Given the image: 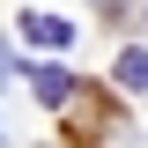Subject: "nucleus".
Returning a JSON list of instances; mask_svg holds the SVG:
<instances>
[{"label":"nucleus","mask_w":148,"mask_h":148,"mask_svg":"<svg viewBox=\"0 0 148 148\" xmlns=\"http://www.w3.org/2000/svg\"><path fill=\"white\" fill-rule=\"evenodd\" d=\"M15 37H30V45L59 52V45H74V22H67V15H45V8H30V15L15 22Z\"/></svg>","instance_id":"f257e3e1"},{"label":"nucleus","mask_w":148,"mask_h":148,"mask_svg":"<svg viewBox=\"0 0 148 148\" xmlns=\"http://www.w3.org/2000/svg\"><path fill=\"white\" fill-rule=\"evenodd\" d=\"M30 89L45 96V104H74V74L67 67H30Z\"/></svg>","instance_id":"f03ea898"},{"label":"nucleus","mask_w":148,"mask_h":148,"mask_svg":"<svg viewBox=\"0 0 148 148\" xmlns=\"http://www.w3.org/2000/svg\"><path fill=\"white\" fill-rule=\"evenodd\" d=\"M119 82L126 89H148V52H119Z\"/></svg>","instance_id":"7ed1b4c3"},{"label":"nucleus","mask_w":148,"mask_h":148,"mask_svg":"<svg viewBox=\"0 0 148 148\" xmlns=\"http://www.w3.org/2000/svg\"><path fill=\"white\" fill-rule=\"evenodd\" d=\"M0 82H15V52H8V45H0Z\"/></svg>","instance_id":"20e7f679"},{"label":"nucleus","mask_w":148,"mask_h":148,"mask_svg":"<svg viewBox=\"0 0 148 148\" xmlns=\"http://www.w3.org/2000/svg\"><path fill=\"white\" fill-rule=\"evenodd\" d=\"M96 8H126V0H96Z\"/></svg>","instance_id":"39448f33"}]
</instances>
